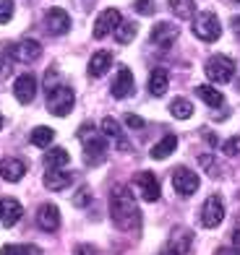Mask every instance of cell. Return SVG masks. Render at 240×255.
Instances as JSON below:
<instances>
[{
  "label": "cell",
  "instance_id": "31",
  "mask_svg": "<svg viewBox=\"0 0 240 255\" xmlns=\"http://www.w3.org/2000/svg\"><path fill=\"white\" fill-rule=\"evenodd\" d=\"M222 154H225V156H238V154H240V135L227 138L225 146H222Z\"/></svg>",
  "mask_w": 240,
  "mask_h": 255
},
{
  "label": "cell",
  "instance_id": "5",
  "mask_svg": "<svg viewBox=\"0 0 240 255\" xmlns=\"http://www.w3.org/2000/svg\"><path fill=\"white\" fill-rule=\"evenodd\" d=\"M81 138H84V161L89 167L102 164L107 156V141L102 135H94V133H91V138L89 135H81Z\"/></svg>",
  "mask_w": 240,
  "mask_h": 255
},
{
  "label": "cell",
  "instance_id": "24",
  "mask_svg": "<svg viewBox=\"0 0 240 255\" xmlns=\"http://www.w3.org/2000/svg\"><path fill=\"white\" fill-rule=\"evenodd\" d=\"M52 138H55V130H52V128L39 125V128H34V130H31L29 141H31V146H37V148H47V146L52 143Z\"/></svg>",
  "mask_w": 240,
  "mask_h": 255
},
{
  "label": "cell",
  "instance_id": "41",
  "mask_svg": "<svg viewBox=\"0 0 240 255\" xmlns=\"http://www.w3.org/2000/svg\"><path fill=\"white\" fill-rule=\"evenodd\" d=\"M233 31L240 37V16H235V18H233Z\"/></svg>",
  "mask_w": 240,
  "mask_h": 255
},
{
  "label": "cell",
  "instance_id": "4",
  "mask_svg": "<svg viewBox=\"0 0 240 255\" xmlns=\"http://www.w3.org/2000/svg\"><path fill=\"white\" fill-rule=\"evenodd\" d=\"M193 34H196L201 42H217L220 34H222L220 18H217L214 13H209V10H204V13H199L196 21H193Z\"/></svg>",
  "mask_w": 240,
  "mask_h": 255
},
{
  "label": "cell",
  "instance_id": "15",
  "mask_svg": "<svg viewBox=\"0 0 240 255\" xmlns=\"http://www.w3.org/2000/svg\"><path fill=\"white\" fill-rule=\"evenodd\" d=\"M21 214H24V208H21V203L16 198H3L0 201V222H3V227L10 229L21 219Z\"/></svg>",
  "mask_w": 240,
  "mask_h": 255
},
{
  "label": "cell",
  "instance_id": "16",
  "mask_svg": "<svg viewBox=\"0 0 240 255\" xmlns=\"http://www.w3.org/2000/svg\"><path fill=\"white\" fill-rule=\"evenodd\" d=\"M133 94V73L128 71V68H120L115 81H112V97L115 99H125Z\"/></svg>",
  "mask_w": 240,
  "mask_h": 255
},
{
  "label": "cell",
  "instance_id": "34",
  "mask_svg": "<svg viewBox=\"0 0 240 255\" xmlns=\"http://www.w3.org/2000/svg\"><path fill=\"white\" fill-rule=\"evenodd\" d=\"M199 161H201V167L207 169V172H209L212 177H217V175H220V172H217V167H220V164H217V161H214L212 156H207V154H204V156H201Z\"/></svg>",
  "mask_w": 240,
  "mask_h": 255
},
{
  "label": "cell",
  "instance_id": "1",
  "mask_svg": "<svg viewBox=\"0 0 240 255\" xmlns=\"http://www.w3.org/2000/svg\"><path fill=\"white\" fill-rule=\"evenodd\" d=\"M110 216L115 227L123 232H136L141 227V211L133 201V193L125 185H118L110 193Z\"/></svg>",
  "mask_w": 240,
  "mask_h": 255
},
{
  "label": "cell",
  "instance_id": "33",
  "mask_svg": "<svg viewBox=\"0 0 240 255\" xmlns=\"http://www.w3.org/2000/svg\"><path fill=\"white\" fill-rule=\"evenodd\" d=\"M133 8L139 10L141 16H152V13H154V0H136Z\"/></svg>",
  "mask_w": 240,
  "mask_h": 255
},
{
  "label": "cell",
  "instance_id": "21",
  "mask_svg": "<svg viewBox=\"0 0 240 255\" xmlns=\"http://www.w3.org/2000/svg\"><path fill=\"white\" fill-rule=\"evenodd\" d=\"M102 133H105L107 138H112V141L118 143V148L120 151H125L128 148V141H125V135H123V130H120V125H118V120H112V118H105L102 120Z\"/></svg>",
  "mask_w": 240,
  "mask_h": 255
},
{
  "label": "cell",
  "instance_id": "39",
  "mask_svg": "<svg viewBox=\"0 0 240 255\" xmlns=\"http://www.w3.org/2000/svg\"><path fill=\"white\" fill-rule=\"evenodd\" d=\"M78 255H97V253H94V248H89V245H81V248H78Z\"/></svg>",
  "mask_w": 240,
  "mask_h": 255
},
{
  "label": "cell",
  "instance_id": "12",
  "mask_svg": "<svg viewBox=\"0 0 240 255\" xmlns=\"http://www.w3.org/2000/svg\"><path fill=\"white\" fill-rule=\"evenodd\" d=\"M44 21H47V31L55 34V37H60V34H65L68 29H71V18H68V13L63 8H50Z\"/></svg>",
  "mask_w": 240,
  "mask_h": 255
},
{
  "label": "cell",
  "instance_id": "32",
  "mask_svg": "<svg viewBox=\"0 0 240 255\" xmlns=\"http://www.w3.org/2000/svg\"><path fill=\"white\" fill-rule=\"evenodd\" d=\"M13 16V0H0V24H8Z\"/></svg>",
  "mask_w": 240,
  "mask_h": 255
},
{
  "label": "cell",
  "instance_id": "8",
  "mask_svg": "<svg viewBox=\"0 0 240 255\" xmlns=\"http://www.w3.org/2000/svg\"><path fill=\"white\" fill-rule=\"evenodd\" d=\"M178 34H180L178 24L159 21V24H154V29H152V34H149V39H152V44H157V47H170V44L178 39Z\"/></svg>",
  "mask_w": 240,
  "mask_h": 255
},
{
  "label": "cell",
  "instance_id": "2",
  "mask_svg": "<svg viewBox=\"0 0 240 255\" xmlns=\"http://www.w3.org/2000/svg\"><path fill=\"white\" fill-rule=\"evenodd\" d=\"M73 102H76V97H73L71 86L58 84L55 89L47 91V110H50V115H55V118H65V115H71Z\"/></svg>",
  "mask_w": 240,
  "mask_h": 255
},
{
  "label": "cell",
  "instance_id": "20",
  "mask_svg": "<svg viewBox=\"0 0 240 255\" xmlns=\"http://www.w3.org/2000/svg\"><path fill=\"white\" fill-rule=\"evenodd\" d=\"M68 161H71V154H68L65 148H60V146H52V148L44 151V167L47 169H63Z\"/></svg>",
  "mask_w": 240,
  "mask_h": 255
},
{
  "label": "cell",
  "instance_id": "26",
  "mask_svg": "<svg viewBox=\"0 0 240 255\" xmlns=\"http://www.w3.org/2000/svg\"><path fill=\"white\" fill-rule=\"evenodd\" d=\"M170 115L178 118V120H188L191 115H193V104L188 99L178 97V99H173V104H170Z\"/></svg>",
  "mask_w": 240,
  "mask_h": 255
},
{
  "label": "cell",
  "instance_id": "14",
  "mask_svg": "<svg viewBox=\"0 0 240 255\" xmlns=\"http://www.w3.org/2000/svg\"><path fill=\"white\" fill-rule=\"evenodd\" d=\"M10 52H13L21 63H34V60H39V55H42V44L37 39H24V42H18L16 47H10Z\"/></svg>",
  "mask_w": 240,
  "mask_h": 255
},
{
  "label": "cell",
  "instance_id": "17",
  "mask_svg": "<svg viewBox=\"0 0 240 255\" xmlns=\"http://www.w3.org/2000/svg\"><path fill=\"white\" fill-rule=\"evenodd\" d=\"M26 175V164L21 159H3L0 161V177L5 182H18Z\"/></svg>",
  "mask_w": 240,
  "mask_h": 255
},
{
  "label": "cell",
  "instance_id": "18",
  "mask_svg": "<svg viewBox=\"0 0 240 255\" xmlns=\"http://www.w3.org/2000/svg\"><path fill=\"white\" fill-rule=\"evenodd\" d=\"M73 182V175L65 169H47L44 172V188L47 190H65Z\"/></svg>",
  "mask_w": 240,
  "mask_h": 255
},
{
  "label": "cell",
  "instance_id": "11",
  "mask_svg": "<svg viewBox=\"0 0 240 255\" xmlns=\"http://www.w3.org/2000/svg\"><path fill=\"white\" fill-rule=\"evenodd\" d=\"M13 97L21 102V104H29L34 97H37V78L34 76H18L16 84H13Z\"/></svg>",
  "mask_w": 240,
  "mask_h": 255
},
{
  "label": "cell",
  "instance_id": "35",
  "mask_svg": "<svg viewBox=\"0 0 240 255\" xmlns=\"http://www.w3.org/2000/svg\"><path fill=\"white\" fill-rule=\"evenodd\" d=\"M125 125L133 128V130H141V128H144V120L139 118V115H125Z\"/></svg>",
  "mask_w": 240,
  "mask_h": 255
},
{
  "label": "cell",
  "instance_id": "19",
  "mask_svg": "<svg viewBox=\"0 0 240 255\" xmlns=\"http://www.w3.org/2000/svg\"><path fill=\"white\" fill-rule=\"evenodd\" d=\"M110 65H112V55L105 52V50H99L91 55V60H89V76L91 78H99V76H105L110 71Z\"/></svg>",
  "mask_w": 240,
  "mask_h": 255
},
{
  "label": "cell",
  "instance_id": "42",
  "mask_svg": "<svg viewBox=\"0 0 240 255\" xmlns=\"http://www.w3.org/2000/svg\"><path fill=\"white\" fill-rule=\"evenodd\" d=\"M159 255H180L175 248H167V250H162V253H159Z\"/></svg>",
  "mask_w": 240,
  "mask_h": 255
},
{
  "label": "cell",
  "instance_id": "3",
  "mask_svg": "<svg viewBox=\"0 0 240 255\" xmlns=\"http://www.w3.org/2000/svg\"><path fill=\"white\" fill-rule=\"evenodd\" d=\"M204 71H207V78L214 81V84H227L235 76V63L227 55H214L207 60Z\"/></svg>",
  "mask_w": 240,
  "mask_h": 255
},
{
  "label": "cell",
  "instance_id": "23",
  "mask_svg": "<svg viewBox=\"0 0 240 255\" xmlns=\"http://www.w3.org/2000/svg\"><path fill=\"white\" fill-rule=\"evenodd\" d=\"M175 148H178V138H175V135H165L162 141H159L152 151H149V156H152V159H167L170 154L175 151Z\"/></svg>",
  "mask_w": 240,
  "mask_h": 255
},
{
  "label": "cell",
  "instance_id": "28",
  "mask_svg": "<svg viewBox=\"0 0 240 255\" xmlns=\"http://www.w3.org/2000/svg\"><path fill=\"white\" fill-rule=\"evenodd\" d=\"M136 31H139V26H136L133 21H120L118 29H115V39H118L120 44H128V42H133Z\"/></svg>",
  "mask_w": 240,
  "mask_h": 255
},
{
  "label": "cell",
  "instance_id": "27",
  "mask_svg": "<svg viewBox=\"0 0 240 255\" xmlns=\"http://www.w3.org/2000/svg\"><path fill=\"white\" fill-rule=\"evenodd\" d=\"M196 97L204 99L209 107H222V104H225V97H222L217 89H212V86H199V89H196Z\"/></svg>",
  "mask_w": 240,
  "mask_h": 255
},
{
  "label": "cell",
  "instance_id": "22",
  "mask_svg": "<svg viewBox=\"0 0 240 255\" xmlns=\"http://www.w3.org/2000/svg\"><path fill=\"white\" fill-rule=\"evenodd\" d=\"M167 86H170L167 71H162V68L152 71V76H149V91H152V97H165L167 94Z\"/></svg>",
  "mask_w": 240,
  "mask_h": 255
},
{
  "label": "cell",
  "instance_id": "29",
  "mask_svg": "<svg viewBox=\"0 0 240 255\" xmlns=\"http://www.w3.org/2000/svg\"><path fill=\"white\" fill-rule=\"evenodd\" d=\"M37 248H29V245H5L0 250V255H37Z\"/></svg>",
  "mask_w": 240,
  "mask_h": 255
},
{
  "label": "cell",
  "instance_id": "36",
  "mask_svg": "<svg viewBox=\"0 0 240 255\" xmlns=\"http://www.w3.org/2000/svg\"><path fill=\"white\" fill-rule=\"evenodd\" d=\"M8 73H10V63H8L5 55H0V78H5Z\"/></svg>",
  "mask_w": 240,
  "mask_h": 255
},
{
  "label": "cell",
  "instance_id": "13",
  "mask_svg": "<svg viewBox=\"0 0 240 255\" xmlns=\"http://www.w3.org/2000/svg\"><path fill=\"white\" fill-rule=\"evenodd\" d=\"M37 224H39L44 232H58V227H60V211H58V206H52V203L39 206Z\"/></svg>",
  "mask_w": 240,
  "mask_h": 255
},
{
  "label": "cell",
  "instance_id": "38",
  "mask_svg": "<svg viewBox=\"0 0 240 255\" xmlns=\"http://www.w3.org/2000/svg\"><path fill=\"white\" fill-rule=\"evenodd\" d=\"M84 203H89V193H78L76 195V206H84Z\"/></svg>",
  "mask_w": 240,
  "mask_h": 255
},
{
  "label": "cell",
  "instance_id": "43",
  "mask_svg": "<svg viewBox=\"0 0 240 255\" xmlns=\"http://www.w3.org/2000/svg\"><path fill=\"white\" fill-rule=\"evenodd\" d=\"M0 128H3V115H0Z\"/></svg>",
  "mask_w": 240,
  "mask_h": 255
},
{
  "label": "cell",
  "instance_id": "9",
  "mask_svg": "<svg viewBox=\"0 0 240 255\" xmlns=\"http://www.w3.org/2000/svg\"><path fill=\"white\" fill-rule=\"evenodd\" d=\"M133 185L139 188L141 198H144L146 203L159 201V182H157V177L152 175V172H139V175L133 177Z\"/></svg>",
  "mask_w": 240,
  "mask_h": 255
},
{
  "label": "cell",
  "instance_id": "7",
  "mask_svg": "<svg viewBox=\"0 0 240 255\" xmlns=\"http://www.w3.org/2000/svg\"><path fill=\"white\" fill-rule=\"evenodd\" d=\"M222 219H225V203H222V198H220V195H209L207 203H204V208H201V224L207 229H214V227L222 224Z\"/></svg>",
  "mask_w": 240,
  "mask_h": 255
},
{
  "label": "cell",
  "instance_id": "30",
  "mask_svg": "<svg viewBox=\"0 0 240 255\" xmlns=\"http://www.w3.org/2000/svg\"><path fill=\"white\" fill-rule=\"evenodd\" d=\"M173 242H175V250H178V253H188L191 235H188V232H183V229H178L175 235H173Z\"/></svg>",
  "mask_w": 240,
  "mask_h": 255
},
{
  "label": "cell",
  "instance_id": "6",
  "mask_svg": "<svg viewBox=\"0 0 240 255\" xmlns=\"http://www.w3.org/2000/svg\"><path fill=\"white\" fill-rule=\"evenodd\" d=\"M173 188L178 195H183V198H188V195H193L199 190V175L188 167H178L173 172Z\"/></svg>",
  "mask_w": 240,
  "mask_h": 255
},
{
  "label": "cell",
  "instance_id": "10",
  "mask_svg": "<svg viewBox=\"0 0 240 255\" xmlns=\"http://www.w3.org/2000/svg\"><path fill=\"white\" fill-rule=\"evenodd\" d=\"M120 21H123V18H120V10H118V8L102 10V13L97 16V21H94V37H97V39L107 37L110 31H115V29H118Z\"/></svg>",
  "mask_w": 240,
  "mask_h": 255
},
{
  "label": "cell",
  "instance_id": "37",
  "mask_svg": "<svg viewBox=\"0 0 240 255\" xmlns=\"http://www.w3.org/2000/svg\"><path fill=\"white\" fill-rule=\"evenodd\" d=\"M233 250H235V253L240 255V227H238V229L233 232Z\"/></svg>",
  "mask_w": 240,
  "mask_h": 255
},
{
  "label": "cell",
  "instance_id": "25",
  "mask_svg": "<svg viewBox=\"0 0 240 255\" xmlns=\"http://www.w3.org/2000/svg\"><path fill=\"white\" fill-rule=\"evenodd\" d=\"M170 10H173L178 18L188 21L196 13V3H193V0H170Z\"/></svg>",
  "mask_w": 240,
  "mask_h": 255
},
{
  "label": "cell",
  "instance_id": "40",
  "mask_svg": "<svg viewBox=\"0 0 240 255\" xmlns=\"http://www.w3.org/2000/svg\"><path fill=\"white\" fill-rule=\"evenodd\" d=\"M214 255H238V253H235V250H230V248H220Z\"/></svg>",
  "mask_w": 240,
  "mask_h": 255
}]
</instances>
